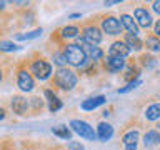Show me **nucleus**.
<instances>
[{
    "instance_id": "7ed1b4c3",
    "label": "nucleus",
    "mask_w": 160,
    "mask_h": 150,
    "mask_svg": "<svg viewBox=\"0 0 160 150\" xmlns=\"http://www.w3.org/2000/svg\"><path fill=\"white\" fill-rule=\"evenodd\" d=\"M70 128H72L78 137H82L85 140H95L97 138V133H95L93 127H90L87 122H83V120H72V122H70Z\"/></svg>"
},
{
    "instance_id": "7c9ffc66",
    "label": "nucleus",
    "mask_w": 160,
    "mask_h": 150,
    "mask_svg": "<svg viewBox=\"0 0 160 150\" xmlns=\"http://www.w3.org/2000/svg\"><path fill=\"white\" fill-rule=\"evenodd\" d=\"M125 150H137V143H130V145H125Z\"/></svg>"
},
{
    "instance_id": "c756f323",
    "label": "nucleus",
    "mask_w": 160,
    "mask_h": 150,
    "mask_svg": "<svg viewBox=\"0 0 160 150\" xmlns=\"http://www.w3.org/2000/svg\"><path fill=\"white\" fill-rule=\"evenodd\" d=\"M153 12L160 13V0H157V2H153Z\"/></svg>"
},
{
    "instance_id": "f03ea898",
    "label": "nucleus",
    "mask_w": 160,
    "mask_h": 150,
    "mask_svg": "<svg viewBox=\"0 0 160 150\" xmlns=\"http://www.w3.org/2000/svg\"><path fill=\"white\" fill-rule=\"evenodd\" d=\"M78 78H77V73L73 70H70L67 67L63 68H58L55 72V83L58 85L62 90H72L75 85H77Z\"/></svg>"
},
{
    "instance_id": "412c9836",
    "label": "nucleus",
    "mask_w": 160,
    "mask_h": 150,
    "mask_svg": "<svg viewBox=\"0 0 160 150\" xmlns=\"http://www.w3.org/2000/svg\"><path fill=\"white\" fill-rule=\"evenodd\" d=\"M42 35V28H37V30H33V32H28V33H18L17 37V40H32V38H37V37H40Z\"/></svg>"
},
{
    "instance_id": "a211bd4d",
    "label": "nucleus",
    "mask_w": 160,
    "mask_h": 150,
    "mask_svg": "<svg viewBox=\"0 0 160 150\" xmlns=\"http://www.w3.org/2000/svg\"><path fill=\"white\" fill-rule=\"evenodd\" d=\"M125 45H127L128 48H133V50H140L142 48V42H140V38L137 37V35L133 33H127L125 35Z\"/></svg>"
},
{
    "instance_id": "ddd939ff",
    "label": "nucleus",
    "mask_w": 160,
    "mask_h": 150,
    "mask_svg": "<svg viewBox=\"0 0 160 150\" xmlns=\"http://www.w3.org/2000/svg\"><path fill=\"white\" fill-rule=\"evenodd\" d=\"M120 25H122L123 28H127L130 33H133V35H137V33H138V25H137V22L133 20L132 15L123 13L122 17H120Z\"/></svg>"
},
{
    "instance_id": "aec40b11",
    "label": "nucleus",
    "mask_w": 160,
    "mask_h": 150,
    "mask_svg": "<svg viewBox=\"0 0 160 150\" xmlns=\"http://www.w3.org/2000/svg\"><path fill=\"white\" fill-rule=\"evenodd\" d=\"M77 35H78V27H75V25H68V27L62 28V37L63 38H75Z\"/></svg>"
},
{
    "instance_id": "f8f14e48",
    "label": "nucleus",
    "mask_w": 160,
    "mask_h": 150,
    "mask_svg": "<svg viewBox=\"0 0 160 150\" xmlns=\"http://www.w3.org/2000/svg\"><path fill=\"white\" fill-rule=\"evenodd\" d=\"M95 133H97V138L100 140V142H107V140H110L112 135H113V127L107 122H102V123H98L97 132Z\"/></svg>"
},
{
    "instance_id": "dca6fc26",
    "label": "nucleus",
    "mask_w": 160,
    "mask_h": 150,
    "mask_svg": "<svg viewBox=\"0 0 160 150\" xmlns=\"http://www.w3.org/2000/svg\"><path fill=\"white\" fill-rule=\"evenodd\" d=\"M143 143H145V147H153V145L160 143V133H158V130H150V132L145 133Z\"/></svg>"
},
{
    "instance_id": "39448f33",
    "label": "nucleus",
    "mask_w": 160,
    "mask_h": 150,
    "mask_svg": "<svg viewBox=\"0 0 160 150\" xmlns=\"http://www.w3.org/2000/svg\"><path fill=\"white\" fill-rule=\"evenodd\" d=\"M32 73L38 80H47L52 75V65L45 60H35L32 63Z\"/></svg>"
},
{
    "instance_id": "9b49d317",
    "label": "nucleus",
    "mask_w": 160,
    "mask_h": 150,
    "mask_svg": "<svg viewBox=\"0 0 160 150\" xmlns=\"http://www.w3.org/2000/svg\"><path fill=\"white\" fill-rule=\"evenodd\" d=\"M130 53V48L123 42H115L108 48V57H117V58H125Z\"/></svg>"
},
{
    "instance_id": "4be33fe9",
    "label": "nucleus",
    "mask_w": 160,
    "mask_h": 150,
    "mask_svg": "<svg viewBox=\"0 0 160 150\" xmlns=\"http://www.w3.org/2000/svg\"><path fill=\"white\" fill-rule=\"evenodd\" d=\"M18 48H20L18 45H15L13 42H8V40H2L0 42V52H15Z\"/></svg>"
},
{
    "instance_id": "f3484780",
    "label": "nucleus",
    "mask_w": 160,
    "mask_h": 150,
    "mask_svg": "<svg viewBox=\"0 0 160 150\" xmlns=\"http://www.w3.org/2000/svg\"><path fill=\"white\" fill-rule=\"evenodd\" d=\"M52 133L57 135L60 138H65V140H72V132L67 125H57V127L52 128Z\"/></svg>"
},
{
    "instance_id": "b1692460",
    "label": "nucleus",
    "mask_w": 160,
    "mask_h": 150,
    "mask_svg": "<svg viewBox=\"0 0 160 150\" xmlns=\"http://www.w3.org/2000/svg\"><path fill=\"white\" fill-rule=\"evenodd\" d=\"M147 48L153 50V52H158L160 50V40L157 37H148L147 38Z\"/></svg>"
},
{
    "instance_id": "c9c22d12",
    "label": "nucleus",
    "mask_w": 160,
    "mask_h": 150,
    "mask_svg": "<svg viewBox=\"0 0 160 150\" xmlns=\"http://www.w3.org/2000/svg\"><path fill=\"white\" fill-rule=\"evenodd\" d=\"M0 80H2V70H0Z\"/></svg>"
},
{
    "instance_id": "473e14b6",
    "label": "nucleus",
    "mask_w": 160,
    "mask_h": 150,
    "mask_svg": "<svg viewBox=\"0 0 160 150\" xmlns=\"http://www.w3.org/2000/svg\"><path fill=\"white\" fill-rule=\"evenodd\" d=\"M3 118H5V110L0 107V120H3Z\"/></svg>"
},
{
    "instance_id": "6e6552de",
    "label": "nucleus",
    "mask_w": 160,
    "mask_h": 150,
    "mask_svg": "<svg viewBox=\"0 0 160 150\" xmlns=\"http://www.w3.org/2000/svg\"><path fill=\"white\" fill-rule=\"evenodd\" d=\"M17 85L20 87L22 92H30V90L33 88V77L27 72V70H20L18 78H17Z\"/></svg>"
},
{
    "instance_id": "2f4dec72",
    "label": "nucleus",
    "mask_w": 160,
    "mask_h": 150,
    "mask_svg": "<svg viewBox=\"0 0 160 150\" xmlns=\"http://www.w3.org/2000/svg\"><path fill=\"white\" fill-rule=\"evenodd\" d=\"M115 3H120V0H110V2H105V5H115Z\"/></svg>"
},
{
    "instance_id": "423d86ee",
    "label": "nucleus",
    "mask_w": 160,
    "mask_h": 150,
    "mask_svg": "<svg viewBox=\"0 0 160 150\" xmlns=\"http://www.w3.org/2000/svg\"><path fill=\"white\" fill-rule=\"evenodd\" d=\"M102 30L108 35H118L122 32V25H120V20L115 17H107L102 20Z\"/></svg>"
},
{
    "instance_id": "cd10ccee",
    "label": "nucleus",
    "mask_w": 160,
    "mask_h": 150,
    "mask_svg": "<svg viewBox=\"0 0 160 150\" xmlns=\"http://www.w3.org/2000/svg\"><path fill=\"white\" fill-rule=\"evenodd\" d=\"M68 148H70V150H85L82 143H78V142H73V140L68 143Z\"/></svg>"
},
{
    "instance_id": "6ab92c4d",
    "label": "nucleus",
    "mask_w": 160,
    "mask_h": 150,
    "mask_svg": "<svg viewBox=\"0 0 160 150\" xmlns=\"http://www.w3.org/2000/svg\"><path fill=\"white\" fill-rule=\"evenodd\" d=\"M145 117L147 120H160V103H152L150 107L145 110Z\"/></svg>"
},
{
    "instance_id": "20e7f679",
    "label": "nucleus",
    "mask_w": 160,
    "mask_h": 150,
    "mask_svg": "<svg viewBox=\"0 0 160 150\" xmlns=\"http://www.w3.org/2000/svg\"><path fill=\"white\" fill-rule=\"evenodd\" d=\"M102 32H100V28L93 27V25H90V27H85L83 32H82V37H80V40L88 45H98L100 42H102Z\"/></svg>"
},
{
    "instance_id": "e433bc0d",
    "label": "nucleus",
    "mask_w": 160,
    "mask_h": 150,
    "mask_svg": "<svg viewBox=\"0 0 160 150\" xmlns=\"http://www.w3.org/2000/svg\"><path fill=\"white\" fill-rule=\"evenodd\" d=\"M157 127H158V130H160V122H158V125H157Z\"/></svg>"
},
{
    "instance_id": "393cba45",
    "label": "nucleus",
    "mask_w": 160,
    "mask_h": 150,
    "mask_svg": "<svg viewBox=\"0 0 160 150\" xmlns=\"http://www.w3.org/2000/svg\"><path fill=\"white\" fill-rule=\"evenodd\" d=\"M53 62L58 65V68H63L67 65V60H65V55L60 53V52H55L53 53Z\"/></svg>"
},
{
    "instance_id": "bb28decb",
    "label": "nucleus",
    "mask_w": 160,
    "mask_h": 150,
    "mask_svg": "<svg viewBox=\"0 0 160 150\" xmlns=\"http://www.w3.org/2000/svg\"><path fill=\"white\" fill-rule=\"evenodd\" d=\"M50 105H48V108H50V112H57V110H60L62 108V100H60L58 97H55L52 102H48Z\"/></svg>"
},
{
    "instance_id": "1a4fd4ad",
    "label": "nucleus",
    "mask_w": 160,
    "mask_h": 150,
    "mask_svg": "<svg viewBox=\"0 0 160 150\" xmlns=\"http://www.w3.org/2000/svg\"><path fill=\"white\" fill-rule=\"evenodd\" d=\"M10 107H12L13 113L23 115L28 108V100L25 97H22V95H15V97L12 98V102H10Z\"/></svg>"
},
{
    "instance_id": "0eeeda50",
    "label": "nucleus",
    "mask_w": 160,
    "mask_h": 150,
    "mask_svg": "<svg viewBox=\"0 0 160 150\" xmlns=\"http://www.w3.org/2000/svg\"><path fill=\"white\" fill-rule=\"evenodd\" d=\"M78 45L82 47V50L85 52V55H87V58L88 60H100L103 57V52H102V48L100 47H97V45H88V43H85V42H82V40L78 38Z\"/></svg>"
},
{
    "instance_id": "c85d7f7f",
    "label": "nucleus",
    "mask_w": 160,
    "mask_h": 150,
    "mask_svg": "<svg viewBox=\"0 0 160 150\" xmlns=\"http://www.w3.org/2000/svg\"><path fill=\"white\" fill-rule=\"evenodd\" d=\"M153 30H155V33H157V38H160V20H157V23H155Z\"/></svg>"
},
{
    "instance_id": "f257e3e1",
    "label": "nucleus",
    "mask_w": 160,
    "mask_h": 150,
    "mask_svg": "<svg viewBox=\"0 0 160 150\" xmlns=\"http://www.w3.org/2000/svg\"><path fill=\"white\" fill-rule=\"evenodd\" d=\"M65 60H67V63L73 65V67H78V68H83L85 65H87L90 60L87 58V55L85 52L82 50L78 43H68L67 47H65Z\"/></svg>"
},
{
    "instance_id": "a878e982",
    "label": "nucleus",
    "mask_w": 160,
    "mask_h": 150,
    "mask_svg": "<svg viewBox=\"0 0 160 150\" xmlns=\"http://www.w3.org/2000/svg\"><path fill=\"white\" fill-rule=\"evenodd\" d=\"M140 83H142V80H140V78H135L133 80V82H130L128 85H127V87H123V88H120L118 90V93H127V92H130V90H133V88H137L138 87V85Z\"/></svg>"
},
{
    "instance_id": "f704fd0d",
    "label": "nucleus",
    "mask_w": 160,
    "mask_h": 150,
    "mask_svg": "<svg viewBox=\"0 0 160 150\" xmlns=\"http://www.w3.org/2000/svg\"><path fill=\"white\" fill-rule=\"evenodd\" d=\"M3 7H5V2H0V10H2Z\"/></svg>"
},
{
    "instance_id": "72a5a7b5",
    "label": "nucleus",
    "mask_w": 160,
    "mask_h": 150,
    "mask_svg": "<svg viewBox=\"0 0 160 150\" xmlns=\"http://www.w3.org/2000/svg\"><path fill=\"white\" fill-rule=\"evenodd\" d=\"M77 17H80V13H72L70 15V18H77Z\"/></svg>"
},
{
    "instance_id": "9d476101",
    "label": "nucleus",
    "mask_w": 160,
    "mask_h": 150,
    "mask_svg": "<svg viewBox=\"0 0 160 150\" xmlns=\"http://www.w3.org/2000/svg\"><path fill=\"white\" fill-rule=\"evenodd\" d=\"M133 15H135V20H137V25H140V27L148 28L150 25H152V17H150V13L147 12V8H143V7L135 8Z\"/></svg>"
},
{
    "instance_id": "4468645a",
    "label": "nucleus",
    "mask_w": 160,
    "mask_h": 150,
    "mask_svg": "<svg viewBox=\"0 0 160 150\" xmlns=\"http://www.w3.org/2000/svg\"><path fill=\"white\" fill-rule=\"evenodd\" d=\"M105 103V97L103 95H98V97H92V98H87L82 102V108L83 110H95L97 107Z\"/></svg>"
},
{
    "instance_id": "2eb2a0df",
    "label": "nucleus",
    "mask_w": 160,
    "mask_h": 150,
    "mask_svg": "<svg viewBox=\"0 0 160 150\" xmlns=\"http://www.w3.org/2000/svg\"><path fill=\"white\" fill-rule=\"evenodd\" d=\"M105 68L110 72H118L123 68V58H117V57H107L105 60Z\"/></svg>"
},
{
    "instance_id": "5701e85b",
    "label": "nucleus",
    "mask_w": 160,
    "mask_h": 150,
    "mask_svg": "<svg viewBox=\"0 0 160 150\" xmlns=\"http://www.w3.org/2000/svg\"><path fill=\"white\" fill-rule=\"evenodd\" d=\"M137 140H138V132H137V130H130L128 133L123 135V143H125V145L137 143Z\"/></svg>"
}]
</instances>
